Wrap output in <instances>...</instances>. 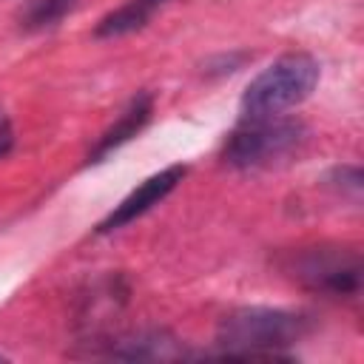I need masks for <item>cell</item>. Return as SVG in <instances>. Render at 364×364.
Listing matches in <instances>:
<instances>
[{"mask_svg": "<svg viewBox=\"0 0 364 364\" xmlns=\"http://www.w3.org/2000/svg\"><path fill=\"white\" fill-rule=\"evenodd\" d=\"M151 114H154V97H151L148 91H139L136 97H131L128 105L122 108V114L102 131V136H100L97 145L91 148V154H88V165L102 162L108 154H114V151L122 148L128 139H134V136L148 125Z\"/></svg>", "mask_w": 364, "mask_h": 364, "instance_id": "cell-6", "label": "cell"}, {"mask_svg": "<svg viewBox=\"0 0 364 364\" xmlns=\"http://www.w3.org/2000/svg\"><path fill=\"white\" fill-rule=\"evenodd\" d=\"M307 142V128L290 117H242V122L228 134L222 159L239 171L273 168L299 156Z\"/></svg>", "mask_w": 364, "mask_h": 364, "instance_id": "cell-3", "label": "cell"}, {"mask_svg": "<svg viewBox=\"0 0 364 364\" xmlns=\"http://www.w3.org/2000/svg\"><path fill=\"white\" fill-rule=\"evenodd\" d=\"M14 148V125L9 119V114L0 108V159Z\"/></svg>", "mask_w": 364, "mask_h": 364, "instance_id": "cell-10", "label": "cell"}, {"mask_svg": "<svg viewBox=\"0 0 364 364\" xmlns=\"http://www.w3.org/2000/svg\"><path fill=\"white\" fill-rule=\"evenodd\" d=\"M185 173H188L185 165H171V168H162L159 173L148 176L145 182H139V185H136L119 205H114V210L97 225V233L119 230V228H125L128 222H134V219H139L142 213H148L154 205H159V202L182 182Z\"/></svg>", "mask_w": 364, "mask_h": 364, "instance_id": "cell-5", "label": "cell"}, {"mask_svg": "<svg viewBox=\"0 0 364 364\" xmlns=\"http://www.w3.org/2000/svg\"><path fill=\"white\" fill-rule=\"evenodd\" d=\"M111 355H119V358H173V355H182V350L165 333H139L128 341H119V347L111 350Z\"/></svg>", "mask_w": 364, "mask_h": 364, "instance_id": "cell-8", "label": "cell"}, {"mask_svg": "<svg viewBox=\"0 0 364 364\" xmlns=\"http://www.w3.org/2000/svg\"><path fill=\"white\" fill-rule=\"evenodd\" d=\"M318 60L307 51H287L262 68L242 91V117H276L304 102L318 85Z\"/></svg>", "mask_w": 364, "mask_h": 364, "instance_id": "cell-2", "label": "cell"}, {"mask_svg": "<svg viewBox=\"0 0 364 364\" xmlns=\"http://www.w3.org/2000/svg\"><path fill=\"white\" fill-rule=\"evenodd\" d=\"M284 273L301 287L333 299H355L361 290V256L344 245L301 247L287 256Z\"/></svg>", "mask_w": 364, "mask_h": 364, "instance_id": "cell-4", "label": "cell"}, {"mask_svg": "<svg viewBox=\"0 0 364 364\" xmlns=\"http://www.w3.org/2000/svg\"><path fill=\"white\" fill-rule=\"evenodd\" d=\"M310 333V316L282 307H236L216 327L219 355L228 358H284L287 347Z\"/></svg>", "mask_w": 364, "mask_h": 364, "instance_id": "cell-1", "label": "cell"}, {"mask_svg": "<svg viewBox=\"0 0 364 364\" xmlns=\"http://www.w3.org/2000/svg\"><path fill=\"white\" fill-rule=\"evenodd\" d=\"M71 6H74V0H31L28 9L23 11V26L26 28H51L65 17V11Z\"/></svg>", "mask_w": 364, "mask_h": 364, "instance_id": "cell-9", "label": "cell"}, {"mask_svg": "<svg viewBox=\"0 0 364 364\" xmlns=\"http://www.w3.org/2000/svg\"><path fill=\"white\" fill-rule=\"evenodd\" d=\"M0 361H6V355H3V353H0Z\"/></svg>", "mask_w": 364, "mask_h": 364, "instance_id": "cell-11", "label": "cell"}, {"mask_svg": "<svg viewBox=\"0 0 364 364\" xmlns=\"http://www.w3.org/2000/svg\"><path fill=\"white\" fill-rule=\"evenodd\" d=\"M168 0H125L119 9L108 11L105 17H100L94 34L102 37V40H111V37H122V34H131V31H139L148 26V20L165 6Z\"/></svg>", "mask_w": 364, "mask_h": 364, "instance_id": "cell-7", "label": "cell"}]
</instances>
